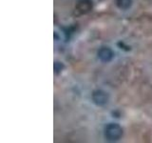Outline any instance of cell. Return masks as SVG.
Returning a JSON list of instances; mask_svg holds the SVG:
<instances>
[{"instance_id":"1","label":"cell","mask_w":152,"mask_h":143,"mask_svg":"<svg viewBox=\"0 0 152 143\" xmlns=\"http://www.w3.org/2000/svg\"><path fill=\"white\" fill-rule=\"evenodd\" d=\"M104 137L109 141L119 140L123 136V129L117 123H109L104 127Z\"/></svg>"},{"instance_id":"2","label":"cell","mask_w":152,"mask_h":143,"mask_svg":"<svg viewBox=\"0 0 152 143\" xmlns=\"http://www.w3.org/2000/svg\"><path fill=\"white\" fill-rule=\"evenodd\" d=\"M92 101L97 105V106H104L107 102L109 97L107 92L103 90H95L91 95Z\"/></svg>"},{"instance_id":"3","label":"cell","mask_w":152,"mask_h":143,"mask_svg":"<svg viewBox=\"0 0 152 143\" xmlns=\"http://www.w3.org/2000/svg\"><path fill=\"white\" fill-rule=\"evenodd\" d=\"M98 58L102 62H110L114 57V52L109 47H102L100 48L97 52Z\"/></svg>"},{"instance_id":"4","label":"cell","mask_w":152,"mask_h":143,"mask_svg":"<svg viewBox=\"0 0 152 143\" xmlns=\"http://www.w3.org/2000/svg\"><path fill=\"white\" fill-rule=\"evenodd\" d=\"M91 8H92V4L90 3L89 0H82V1H80L77 6H76L77 11L81 12L82 13H86L89 12L90 10H91Z\"/></svg>"},{"instance_id":"5","label":"cell","mask_w":152,"mask_h":143,"mask_svg":"<svg viewBox=\"0 0 152 143\" xmlns=\"http://www.w3.org/2000/svg\"><path fill=\"white\" fill-rule=\"evenodd\" d=\"M116 6L121 10H127L131 7L132 0H115Z\"/></svg>"},{"instance_id":"6","label":"cell","mask_w":152,"mask_h":143,"mask_svg":"<svg viewBox=\"0 0 152 143\" xmlns=\"http://www.w3.org/2000/svg\"><path fill=\"white\" fill-rule=\"evenodd\" d=\"M64 69V65L62 62H58V61H56L55 63H54V71H55V73L58 74H60L62 71H63Z\"/></svg>"}]
</instances>
